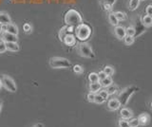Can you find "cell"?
<instances>
[{"instance_id":"obj_24","label":"cell","mask_w":152,"mask_h":127,"mask_svg":"<svg viewBox=\"0 0 152 127\" xmlns=\"http://www.w3.org/2000/svg\"><path fill=\"white\" fill-rule=\"evenodd\" d=\"M103 71L104 72V74L107 75V76H112V75L114 74V68L112 67H110V65H106V67H104V70Z\"/></svg>"},{"instance_id":"obj_27","label":"cell","mask_w":152,"mask_h":127,"mask_svg":"<svg viewBox=\"0 0 152 127\" xmlns=\"http://www.w3.org/2000/svg\"><path fill=\"white\" fill-rule=\"evenodd\" d=\"M88 81L90 83H96L99 82V78H98V74L95 72H91L88 75Z\"/></svg>"},{"instance_id":"obj_18","label":"cell","mask_w":152,"mask_h":127,"mask_svg":"<svg viewBox=\"0 0 152 127\" xmlns=\"http://www.w3.org/2000/svg\"><path fill=\"white\" fill-rule=\"evenodd\" d=\"M100 83H101V86L102 87H107L109 86H111V84L113 83V81H112V78L110 76H107L104 79L101 80L100 81Z\"/></svg>"},{"instance_id":"obj_30","label":"cell","mask_w":152,"mask_h":127,"mask_svg":"<svg viewBox=\"0 0 152 127\" xmlns=\"http://www.w3.org/2000/svg\"><path fill=\"white\" fill-rule=\"evenodd\" d=\"M126 35H128V36H133V37H134V35H135L134 28H133L132 26L127 27L126 29Z\"/></svg>"},{"instance_id":"obj_25","label":"cell","mask_w":152,"mask_h":127,"mask_svg":"<svg viewBox=\"0 0 152 127\" xmlns=\"http://www.w3.org/2000/svg\"><path fill=\"white\" fill-rule=\"evenodd\" d=\"M134 39H135V37L126 35L125 38H124L123 40H124V43H125L126 46H131L133 43H134Z\"/></svg>"},{"instance_id":"obj_33","label":"cell","mask_w":152,"mask_h":127,"mask_svg":"<svg viewBox=\"0 0 152 127\" xmlns=\"http://www.w3.org/2000/svg\"><path fill=\"white\" fill-rule=\"evenodd\" d=\"M115 2H116V0H100V3H101V5L106 4V5L113 6L114 4H115Z\"/></svg>"},{"instance_id":"obj_16","label":"cell","mask_w":152,"mask_h":127,"mask_svg":"<svg viewBox=\"0 0 152 127\" xmlns=\"http://www.w3.org/2000/svg\"><path fill=\"white\" fill-rule=\"evenodd\" d=\"M6 31L9 32V33H12V34H14V35H17L18 34V28L15 24H13V23H10V24L7 25V28H6Z\"/></svg>"},{"instance_id":"obj_28","label":"cell","mask_w":152,"mask_h":127,"mask_svg":"<svg viewBox=\"0 0 152 127\" xmlns=\"http://www.w3.org/2000/svg\"><path fill=\"white\" fill-rule=\"evenodd\" d=\"M128 120V124H129V127H139L140 124H139V121H138L137 119H133V118H131V119L127 120Z\"/></svg>"},{"instance_id":"obj_9","label":"cell","mask_w":152,"mask_h":127,"mask_svg":"<svg viewBox=\"0 0 152 127\" xmlns=\"http://www.w3.org/2000/svg\"><path fill=\"white\" fill-rule=\"evenodd\" d=\"M114 34L119 40H123L126 36V28L122 26H116L114 28Z\"/></svg>"},{"instance_id":"obj_1","label":"cell","mask_w":152,"mask_h":127,"mask_svg":"<svg viewBox=\"0 0 152 127\" xmlns=\"http://www.w3.org/2000/svg\"><path fill=\"white\" fill-rule=\"evenodd\" d=\"M65 23L66 26H73L77 27L78 25L82 24L83 23V18L81 16L80 13L73 9H70L65 15Z\"/></svg>"},{"instance_id":"obj_37","label":"cell","mask_w":152,"mask_h":127,"mask_svg":"<svg viewBox=\"0 0 152 127\" xmlns=\"http://www.w3.org/2000/svg\"><path fill=\"white\" fill-rule=\"evenodd\" d=\"M145 13L146 15L152 17V5H147L145 8Z\"/></svg>"},{"instance_id":"obj_26","label":"cell","mask_w":152,"mask_h":127,"mask_svg":"<svg viewBox=\"0 0 152 127\" xmlns=\"http://www.w3.org/2000/svg\"><path fill=\"white\" fill-rule=\"evenodd\" d=\"M116 18L118 19V21H125L126 19V15L125 12H114Z\"/></svg>"},{"instance_id":"obj_23","label":"cell","mask_w":152,"mask_h":127,"mask_svg":"<svg viewBox=\"0 0 152 127\" xmlns=\"http://www.w3.org/2000/svg\"><path fill=\"white\" fill-rule=\"evenodd\" d=\"M106 90L107 91L108 95H113V94H115V93L118 91V86H115V84H113V83H112L111 86H109L107 87Z\"/></svg>"},{"instance_id":"obj_22","label":"cell","mask_w":152,"mask_h":127,"mask_svg":"<svg viewBox=\"0 0 152 127\" xmlns=\"http://www.w3.org/2000/svg\"><path fill=\"white\" fill-rule=\"evenodd\" d=\"M66 34H68V31H66V26H65V27L62 28V29L58 32V37H59L60 41L63 42L64 41V38L66 37Z\"/></svg>"},{"instance_id":"obj_41","label":"cell","mask_w":152,"mask_h":127,"mask_svg":"<svg viewBox=\"0 0 152 127\" xmlns=\"http://www.w3.org/2000/svg\"><path fill=\"white\" fill-rule=\"evenodd\" d=\"M103 9L104 11H107V12H109V11H111L112 10V6H109V5H106V4H104V5H102Z\"/></svg>"},{"instance_id":"obj_8","label":"cell","mask_w":152,"mask_h":127,"mask_svg":"<svg viewBox=\"0 0 152 127\" xmlns=\"http://www.w3.org/2000/svg\"><path fill=\"white\" fill-rule=\"evenodd\" d=\"M1 40H3L5 43H12V42H13V43H17L18 37H17V35L9 33L7 31H4L1 34Z\"/></svg>"},{"instance_id":"obj_42","label":"cell","mask_w":152,"mask_h":127,"mask_svg":"<svg viewBox=\"0 0 152 127\" xmlns=\"http://www.w3.org/2000/svg\"><path fill=\"white\" fill-rule=\"evenodd\" d=\"M33 127H44V125H43L42 123H36Z\"/></svg>"},{"instance_id":"obj_39","label":"cell","mask_w":152,"mask_h":127,"mask_svg":"<svg viewBox=\"0 0 152 127\" xmlns=\"http://www.w3.org/2000/svg\"><path fill=\"white\" fill-rule=\"evenodd\" d=\"M75 30V27L73 26H66V31L68 33H73Z\"/></svg>"},{"instance_id":"obj_43","label":"cell","mask_w":152,"mask_h":127,"mask_svg":"<svg viewBox=\"0 0 152 127\" xmlns=\"http://www.w3.org/2000/svg\"><path fill=\"white\" fill-rule=\"evenodd\" d=\"M1 108H2V101L0 100V111H1Z\"/></svg>"},{"instance_id":"obj_10","label":"cell","mask_w":152,"mask_h":127,"mask_svg":"<svg viewBox=\"0 0 152 127\" xmlns=\"http://www.w3.org/2000/svg\"><path fill=\"white\" fill-rule=\"evenodd\" d=\"M137 120H138V121H139L140 125L145 126L150 122V116L147 114V113H142L141 115L138 116Z\"/></svg>"},{"instance_id":"obj_2","label":"cell","mask_w":152,"mask_h":127,"mask_svg":"<svg viewBox=\"0 0 152 127\" xmlns=\"http://www.w3.org/2000/svg\"><path fill=\"white\" fill-rule=\"evenodd\" d=\"M138 90H139V87H137L135 86H130L126 87L125 89H123L117 98L121 106H126L128 101H129V99L131 98V96Z\"/></svg>"},{"instance_id":"obj_45","label":"cell","mask_w":152,"mask_h":127,"mask_svg":"<svg viewBox=\"0 0 152 127\" xmlns=\"http://www.w3.org/2000/svg\"><path fill=\"white\" fill-rule=\"evenodd\" d=\"M2 87V82H1V79H0V88Z\"/></svg>"},{"instance_id":"obj_38","label":"cell","mask_w":152,"mask_h":127,"mask_svg":"<svg viewBox=\"0 0 152 127\" xmlns=\"http://www.w3.org/2000/svg\"><path fill=\"white\" fill-rule=\"evenodd\" d=\"M94 97H95V94L91 92H89L87 95V99L89 102H94Z\"/></svg>"},{"instance_id":"obj_29","label":"cell","mask_w":152,"mask_h":127,"mask_svg":"<svg viewBox=\"0 0 152 127\" xmlns=\"http://www.w3.org/2000/svg\"><path fill=\"white\" fill-rule=\"evenodd\" d=\"M104 102H106V101H104L98 93L95 94V97H94V102L95 103H97V105H102V103H104Z\"/></svg>"},{"instance_id":"obj_3","label":"cell","mask_w":152,"mask_h":127,"mask_svg":"<svg viewBox=\"0 0 152 127\" xmlns=\"http://www.w3.org/2000/svg\"><path fill=\"white\" fill-rule=\"evenodd\" d=\"M91 28H90L88 25L85 24V23H82V24L78 25L75 28L74 33H75V37L77 39H79L80 41H86L88 40L90 35H91Z\"/></svg>"},{"instance_id":"obj_15","label":"cell","mask_w":152,"mask_h":127,"mask_svg":"<svg viewBox=\"0 0 152 127\" xmlns=\"http://www.w3.org/2000/svg\"><path fill=\"white\" fill-rule=\"evenodd\" d=\"M102 89V86L101 83H100V82H96V83H90L89 84V91L91 93H94L96 94L98 93L100 90Z\"/></svg>"},{"instance_id":"obj_13","label":"cell","mask_w":152,"mask_h":127,"mask_svg":"<svg viewBox=\"0 0 152 127\" xmlns=\"http://www.w3.org/2000/svg\"><path fill=\"white\" fill-rule=\"evenodd\" d=\"M120 116H121V119L129 120L131 118H133V112L126 107H123L120 110Z\"/></svg>"},{"instance_id":"obj_36","label":"cell","mask_w":152,"mask_h":127,"mask_svg":"<svg viewBox=\"0 0 152 127\" xmlns=\"http://www.w3.org/2000/svg\"><path fill=\"white\" fill-rule=\"evenodd\" d=\"M6 50H7V49H6V43H5L3 40L0 39V53H3Z\"/></svg>"},{"instance_id":"obj_20","label":"cell","mask_w":152,"mask_h":127,"mask_svg":"<svg viewBox=\"0 0 152 127\" xmlns=\"http://www.w3.org/2000/svg\"><path fill=\"white\" fill-rule=\"evenodd\" d=\"M142 20V23L144 24L146 28L148 27H151L152 26V17L151 16H148V15H145L141 18Z\"/></svg>"},{"instance_id":"obj_5","label":"cell","mask_w":152,"mask_h":127,"mask_svg":"<svg viewBox=\"0 0 152 127\" xmlns=\"http://www.w3.org/2000/svg\"><path fill=\"white\" fill-rule=\"evenodd\" d=\"M78 52L81 56H83L85 58H94L95 54L93 52L92 49L90 48V46L87 43H80L77 46Z\"/></svg>"},{"instance_id":"obj_12","label":"cell","mask_w":152,"mask_h":127,"mask_svg":"<svg viewBox=\"0 0 152 127\" xmlns=\"http://www.w3.org/2000/svg\"><path fill=\"white\" fill-rule=\"evenodd\" d=\"M120 106L121 105H120V102H119L118 99H110V100H108L107 102V108L111 111H115L119 109Z\"/></svg>"},{"instance_id":"obj_14","label":"cell","mask_w":152,"mask_h":127,"mask_svg":"<svg viewBox=\"0 0 152 127\" xmlns=\"http://www.w3.org/2000/svg\"><path fill=\"white\" fill-rule=\"evenodd\" d=\"M0 23L2 25H8L10 23H12V18L7 12H0Z\"/></svg>"},{"instance_id":"obj_4","label":"cell","mask_w":152,"mask_h":127,"mask_svg":"<svg viewBox=\"0 0 152 127\" xmlns=\"http://www.w3.org/2000/svg\"><path fill=\"white\" fill-rule=\"evenodd\" d=\"M50 65L52 68H68L70 67V62L66 58L53 57L50 60Z\"/></svg>"},{"instance_id":"obj_32","label":"cell","mask_w":152,"mask_h":127,"mask_svg":"<svg viewBox=\"0 0 152 127\" xmlns=\"http://www.w3.org/2000/svg\"><path fill=\"white\" fill-rule=\"evenodd\" d=\"M119 127H129V124H128V120H125V119H121L119 120Z\"/></svg>"},{"instance_id":"obj_34","label":"cell","mask_w":152,"mask_h":127,"mask_svg":"<svg viewBox=\"0 0 152 127\" xmlns=\"http://www.w3.org/2000/svg\"><path fill=\"white\" fill-rule=\"evenodd\" d=\"M23 30L25 33H31V24H28V23H26V24L23 25Z\"/></svg>"},{"instance_id":"obj_6","label":"cell","mask_w":152,"mask_h":127,"mask_svg":"<svg viewBox=\"0 0 152 127\" xmlns=\"http://www.w3.org/2000/svg\"><path fill=\"white\" fill-rule=\"evenodd\" d=\"M0 79H1V82H2V86H4L8 91L12 92V93L16 92L17 86L11 77L8 76V75H2Z\"/></svg>"},{"instance_id":"obj_19","label":"cell","mask_w":152,"mask_h":127,"mask_svg":"<svg viewBox=\"0 0 152 127\" xmlns=\"http://www.w3.org/2000/svg\"><path fill=\"white\" fill-rule=\"evenodd\" d=\"M139 4H140V0H129V2H128V9H129V11L131 12L136 11L137 8L139 7Z\"/></svg>"},{"instance_id":"obj_17","label":"cell","mask_w":152,"mask_h":127,"mask_svg":"<svg viewBox=\"0 0 152 127\" xmlns=\"http://www.w3.org/2000/svg\"><path fill=\"white\" fill-rule=\"evenodd\" d=\"M6 49L9 51L16 52V51H19V49H20V46H19V45L17 43H13V42H12V43H6Z\"/></svg>"},{"instance_id":"obj_7","label":"cell","mask_w":152,"mask_h":127,"mask_svg":"<svg viewBox=\"0 0 152 127\" xmlns=\"http://www.w3.org/2000/svg\"><path fill=\"white\" fill-rule=\"evenodd\" d=\"M132 27L134 28V30H135V35H134L135 38H136V37L141 36L145 31V29H146V27L142 23V20H141L140 16H137L135 18L134 23H133Z\"/></svg>"},{"instance_id":"obj_21","label":"cell","mask_w":152,"mask_h":127,"mask_svg":"<svg viewBox=\"0 0 152 127\" xmlns=\"http://www.w3.org/2000/svg\"><path fill=\"white\" fill-rule=\"evenodd\" d=\"M108 21H109V23H110V24H111L112 26H114V27H116V26L119 25V21H118V19L116 18L115 15H114V12L109 13V15H108Z\"/></svg>"},{"instance_id":"obj_47","label":"cell","mask_w":152,"mask_h":127,"mask_svg":"<svg viewBox=\"0 0 152 127\" xmlns=\"http://www.w3.org/2000/svg\"><path fill=\"white\" fill-rule=\"evenodd\" d=\"M140 1H144V0H140Z\"/></svg>"},{"instance_id":"obj_40","label":"cell","mask_w":152,"mask_h":127,"mask_svg":"<svg viewBox=\"0 0 152 127\" xmlns=\"http://www.w3.org/2000/svg\"><path fill=\"white\" fill-rule=\"evenodd\" d=\"M98 74V78H99V82L101 81V80H103V79H104L107 77V75L104 74V71H100L99 73H97Z\"/></svg>"},{"instance_id":"obj_11","label":"cell","mask_w":152,"mask_h":127,"mask_svg":"<svg viewBox=\"0 0 152 127\" xmlns=\"http://www.w3.org/2000/svg\"><path fill=\"white\" fill-rule=\"evenodd\" d=\"M63 43L69 46H73L76 44V37L73 33H68L64 38Z\"/></svg>"},{"instance_id":"obj_35","label":"cell","mask_w":152,"mask_h":127,"mask_svg":"<svg viewBox=\"0 0 152 127\" xmlns=\"http://www.w3.org/2000/svg\"><path fill=\"white\" fill-rule=\"evenodd\" d=\"M73 71L75 73H77V74H81V73H83L84 69H83V67H81L80 65H75L74 67H73Z\"/></svg>"},{"instance_id":"obj_31","label":"cell","mask_w":152,"mask_h":127,"mask_svg":"<svg viewBox=\"0 0 152 127\" xmlns=\"http://www.w3.org/2000/svg\"><path fill=\"white\" fill-rule=\"evenodd\" d=\"M98 94L100 96H101L104 101H107V99H108V93H107V91L106 90V89H101V90H100L99 92H98Z\"/></svg>"},{"instance_id":"obj_44","label":"cell","mask_w":152,"mask_h":127,"mask_svg":"<svg viewBox=\"0 0 152 127\" xmlns=\"http://www.w3.org/2000/svg\"><path fill=\"white\" fill-rule=\"evenodd\" d=\"M0 32H2V24L0 23Z\"/></svg>"},{"instance_id":"obj_46","label":"cell","mask_w":152,"mask_h":127,"mask_svg":"<svg viewBox=\"0 0 152 127\" xmlns=\"http://www.w3.org/2000/svg\"><path fill=\"white\" fill-rule=\"evenodd\" d=\"M150 107H151V109H152V102H150Z\"/></svg>"}]
</instances>
